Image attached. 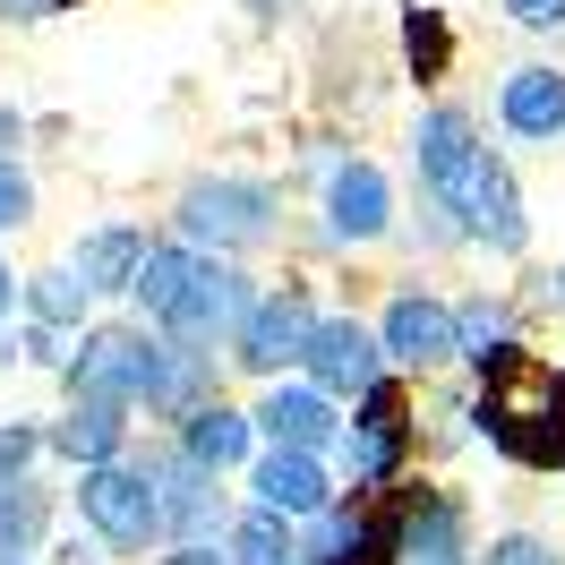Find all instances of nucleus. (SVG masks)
Here are the masks:
<instances>
[{"label": "nucleus", "instance_id": "1", "mask_svg": "<svg viewBox=\"0 0 565 565\" xmlns=\"http://www.w3.org/2000/svg\"><path fill=\"white\" fill-rule=\"evenodd\" d=\"M480 437L497 455L531 462V471H565V377L548 360H531L523 343L489 369V394H480Z\"/></svg>", "mask_w": 565, "mask_h": 565}, {"label": "nucleus", "instance_id": "2", "mask_svg": "<svg viewBox=\"0 0 565 565\" xmlns=\"http://www.w3.org/2000/svg\"><path fill=\"white\" fill-rule=\"evenodd\" d=\"M275 214H282V198L266 189V180L214 172V180H189V189H180L172 223H180V248L232 257V248H266V241H275Z\"/></svg>", "mask_w": 565, "mask_h": 565}, {"label": "nucleus", "instance_id": "3", "mask_svg": "<svg viewBox=\"0 0 565 565\" xmlns=\"http://www.w3.org/2000/svg\"><path fill=\"white\" fill-rule=\"evenodd\" d=\"M369 531H377V565H462L471 557V514L446 489H412V480L386 489Z\"/></svg>", "mask_w": 565, "mask_h": 565}, {"label": "nucleus", "instance_id": "4", "mask_svg": "<svg viewBox=\"0 0 565 565\" xmlns=\"http://www.w3.org/2000/svg\"><path fill=\"white\" fill-rule=\"evenodd\" d=\"M412 163H420V198L462 232V214H471V198H480V172H489V146H480V129H471V111L462 104L420 111ZM462 241H471V232H462Z\"/></svg>", "mask_w": 565, "mask_h": 565}, {"label": "nucleus", "instance_id": "5", "mask_svg": "<svg viewBox=\"0 0 565 565\" xmlns=\"http://www.w3.org/2000/svg\"><path fill=\"white\" fill-rule=\"evenodd\" d=\"M257 282L241 275V266H223V257H198V275H189V291L172 300V318L154 326L163 343H189V352H214V343H241V326L257 318Z\"/></svg>", "mask_w": 565, "mask_h": 565}, {"label": "nucleus", "instance_id": "6", "mask_svg": "<svg viewBox=\"0 0 565 565\" xmlns=\"http://www.w3.org/2000/svg\"><path fill=\"white\" fill-rule=\"evenodd\" d=\"M77 514L104 548H146L163 540V489L146 462H104V471H77Z\"/></svg>", "mask_w": 565, "mask_h": 565}, {"label": "nucleus", "instance_id": "7", "mask_svg": "<svg viewBox=\"0 0 565 565\" xmlns=\"http://www.w3.org/2000/svg\"><path fill=\"white\" fill-rule=\"evenodd\" d=\"M146 471H154V489H163V540H172V548H223V540H232L241 514H232V497H223L214 471H198L180 446L154 455Z\"/></svg>", "mask_w": 565, "mask_h": 565}, {"label": "nucleus", "instance_id": "8", "mask_svg": "<svg viewBox=\"0 0 565 565\" xmlns=\"http://www.w3.org/2000/svg\"><path fill=\"white\" fill-rule=\"evenodd\" d=\"M318 326H326V318H318V300H309L300 282H282V291H266V300H257V318L241 326V343H232V360L282 386V369H291V360H309V343H318Z\"/></svg>", "mask_w": 565, "mask_h": 565}, {"label": "nucleus", "instance_id": "9", "mask_svg": "<svg viewBox=\"0 0 565 565\" xmlns=\"http://www.w3.org/2000/svg\"><path fill=\"white\" fill-rule=\"evenodd\" d=\"M146 369H154V334H138V326H95V334H77V352H70V394L146 403Z\"/></svg>", "mask_w": 565, "mask_h": 565}, {"label": "nucleus", "instance_id": "10", "mask_svg": "<svg viewBox=\"0 0 565 565\" xmlns=\"http://www.w3.org/2000/svg\"><path fill=\"white\" fill-rule=\"evenodd\" d=\"M334 455L352 462L360 489H403V455H412V403H403V386H377V394H369Z\"/></svg>", "mask_w": 565, "mask_h": 565}, {"label": "nucleus", "instance_id": "11", "mask_svg": "<svg viewBox=\"0 0 565 565\" xmlns=\"http://www.w3.org/2000/svg\"><path fill=\"white\" fill-rule=\"evenodd\" d=\"M300 369H309V386H318V394H352V403H369V394L386 386V343H377L360 318H326Z\"/></svg>", "mask_w": 565, "mask_h": 565}, {"label": "nucleus", "instance_id": "12", "mask_svg": "<svg viewBox=\"0 0 565 565\" xmlns=\"http://www.w3.org/2000/svg\"><path fill=\"white\" fill-rule=\"evenodd\" d=\"M248 489H257V505H266V514H282V523H326V514H334V505H343V497H334V471H326V455H275V446H266V455L248 462Z\"/></svg>", "mask_w": 565, "mask_h": 565}, {"label": "nucleus", "instance_id": "13", "mask_svg": "<svg viewBox=\"0 0 565 565\" xmlns=\"http://www.w3.org/2000/svg\"><path fill=\"white\" fill-rule=\"evenodd\" d=\"M377 343H386L394 369H446V360H462L455 309H446V300H428V291H394L386 318H377Z\"/></svg>", "mask_w": 565, "mask_h": 565}, {"label": "nucleus", "instance_id": "14", "mask_svg": "<svg viewBox=\"0 0 565 565\" xmlns=\"http://www.w3.org/2000/svg\"><path fill=\"white\" fill-rule=\"evenodd\" d=\"M343 428L352 420H334V394H318L309 377L257 394V437H266L275 455H326V446H343Z\"/></svg>", "mask_w": 565, "mask_h": 565}, {"label": "nucleus", "instance_id": "15", "mask_svg": "<svg viewBox=\"0 0 565 565\" xmlns=\"http://www.w3.org/2000/svg\"><path fill=\"white\" fill-rule=\"evenodd\" d=\"M326 232L334 241H386L394 232V180L377 163H334L326 172Z\"/></svg>", "mask_w": 565, "mask_h": 565}, {"label": "nucleus", "instance_id": "16", "mask_svg": "<svg viewBox=\"0 0 565 565\" xmlns=\"http://www.w3.org/2000/svg\"><path fill=\"white\" fill-rule=\"evenodd\" d=\"M146 257H154V241H146L138 223H95V232H77L70 275L86 282V291H138Z\"/></svg>", "mask_w": 565, "mask_h": 565}, {"label": "nucleus", "instance_id": "17", "mask_svg": "<svg viewBox=\"0 0 565 565\" xmlns=\"http://www.w3.org/2000/svg\"><path fill=\"white\" fill-rule=\"evenodd\" d=\"M497 120H505L514 138H531V146H557L565 138V70H548V61L514 70L497 86Z\"/></svg>", "mask_w": 565, "mask_h": 565}, {"label": "nucleus", "instance_id": "18", "mask_svg": "<svg viewBox=\"0 0 565 565\" xmlns=\"http://www.w3.org/2000/svg\"><path fill=\"white\" fill-rule=\"evenodd\" d=\"M52 455H70L77 471L120 462V455H129V403H95V394H77L70 412L52 420Z\"/></svg>", "mask_w": 565, "mask_h": 565}, {"label": "nucleus", "instance_id": "19", "mask_svg": "<svg viewBox=\"0 0 565 565\" xmlns=\"http://www.w3.org/2000/svg\"><path fill=\"white\" fill-rule=\"evenodd\" d=\"M206 403H214V352H189V343H163V334H154L146 412H163V420H198Z\"/></svg>", "mask_w": 565, "mask_h": 565}, {"label": "nucleus", "instance_id": "20", "mask_svg": "<svg viewBox=\"0 0 565 565\" xmlns=\"http://www.w3.org/2000/svg\"><path fill=\"white\" fill-rule=\"evenodd\" d=\"M180 455L198 462V471H241L257 462V412H232V403H206L198 420H180Z\"/></svg>", "mask_w": 565, "mask_h": 565}, {"label": "nucleus", "instance_id": "21", "mask_svg": "<svg viewBox=\"0 0 565 565\" xmlns=\"http://www.w3.org/2000/svg\"><path fill=\"white\" fill-rule=\"evenodd\" d=\"M462 232H471V241H489V248H505V257L531 241L523 189H514V172H505L497 154H489V172H480V198H471V214H462Z\"/></svg>", "mask_w": 565, "mask_h": 565}, {"label": "nucleus", "instance_id": "22", "mask_svg": "<svg viewBox=\"0 0 565 565\" xmlns=\"http://www.w3.org/2000/svg\"><path fill=\"white\" fill-rule=\"evenodd\" d=\"M189 275H198V248H180V241H154V257H146V275H138V291H129V300H138L146 318L163 326V318H172V300L189 291Z\"/></svg>", "mask_w": 565, "mask_h": 565}, {"label": "nucleus", "instance_id": "23", "mask_svg": "<svg viewBox=\"0 0 565 565\" xmlns=\"http://www.w3.org/2000/svg\"><path fill=\"white\" fill-rule=\"evenodd\" d=\"M232 565H300V540H291V523L282 514H266V505H248L241 523H232Z\"/></svg>", "mask_w": 565, "mask_h": 565}, {"label": "nucleus", "instance_id": "24", "mask_svg": "<svg viewBox=\"0 0 565 565\" xmlns=\"http://www.w3.org/2000/svg\"><path fill=\"white\" fill-rule=\"evenodd\" d=\"M455 334H462V360H471L480 377L514 352V326H505V309H497V300H462V309H455Z\"/></svg>", "mask_w": 565, "mask_h": 565}, {"label": "nucleus", "instance_id": "25", "mask_svg": "<svg viewBox=\"0 0 565 565\" xmlns=\"http://www.w3.org/2000/svg\"><path fill=\"white\" fill-rule=\"evenodd\" d=\"M86 300H95V291H86V282L70 275V266H52V275H35V282H26V309H35V326H43V334L77 326V318H86Z\"/></svg>", "mask_w": 565, "mask_h": 565}, {"label": "nucleus", "instance_id": "26", "mask_svg": "<svg viewBox=\"0 0 565 565\" xmlns=\"http://www.w3.org/2000/svg\"><path fill=\"white\" fill-rule=\"evenodd\" d=\"M43 531V497L26 489V480H0V565H18L26 548H35Z\"/></svg>", "mask_w": 565, "mask_h": 565}, {"label": "nucleus", "instance_id": "27", "mask_svg": "<svg viewBox=\"0 0 565 565\" xmlns=\"http://www.w3.org/2000/svg\"><path fill=\"white\" fill-rule=\"evenodd\" d=\"M403 52H412V70H420V77H437V70H446V52H455V43H446V18H437V9H412V18H403Z\"/></svg>", "mask_w": 565, "mask_h": 565}, {"label": "nucleus", "instance_id": "28", "mask_svg": "<svg viewBox=\"0 0 565 565\" xmlns=\"http://www.w3.org/2000/svg\"><path fill=\"white\" fill-rule=\"evenodd\" d=\"M52 446V428H26V420H9L0 428V480H26V462Z\"/></svg>", "mask_w": 565, "mask_h": 565}, {"label": "nucleus", "instance_id": "29", "mask_svg": "<svg viewBox=\"0 0 565 565\" xmlns=\"http://www.w3.org/2000/svg\"><path fill=\"white\" fill-rule=\"evenodd\" d=\"M480 565H557V548H548L540 531H505V540H489Z\"/></svg>", "mask_w": 565, "mask_h": 565}, {"label": "nucleus", "instance_id": "30", "mask_svg": "<svg viewBox=\"0 0 565 565\" xmlns=\"http://www.w3.org/2000/svg\"><path fill=\"white\" fill-rule=\"evenodd\" d=\"M26 214H35V180L18 172V163H0V232H18Z\"/></svg>", "mask_w": 565, "mask_h": 565}, {"label": "nucleus", "instance_id": "31", "mask_svg": "<svg viewBox=\"0 0 565 565\" xmlns=\"http://www.w3.org/2000/svg\"><path fill=\"white\" fill-rule=\"evenodd\" d=\"M505 18L531 26V35H548V26H565V0H505Z\"/></svg>", "mask_w": 565, "mask_h": 565}, {"label": "nucleus", "instance_id": "32", "mask_svg": "<svg viewBox=\"0 0 565 565\" xmlns=\"http://www.w3.org/2000/svg\"><path fill=\"white\" fill-rule=\"evenodd\" d=\"M18 138H26V120H18V111H0V163H18Z\"/></svg>", "mask_w": 565, "mask_h": 565}, {"label": "nucleus", "instance_id": "33", "mask_svg": "<svg viewBox=\"0 0 565 565\" xmlns=\"http://www.w3.org/2000/svg\"><path fill=\"white\" fill-rule=\"evenodd\" d=\"M61 0H0V18H52Z\"/></svg>", "mask_w": 565, "mask_h": 565}, {"label": "nucleus", "instance_id": "34", "mask_svg": "<svg viewBox=\"0 0 565 565\" xmlns=\"http://www.w3.org/2000/svg\"><path fill=\"white\" fill-rule=\"evenodd\" d=\"M172 565H232V548H172Z\"/></svg>", "mask_w": 565, "mask_h": 565}, {"label": "nucleus", "instance_id": "35", "mask_svg": "<svg viewBox=\"0 0 565 565\" xmlns=\"http://www.w3.org/2000/svg\"><path fill=\"white\" fill-rule=\"evenodd\" d=\"M9 300H26V282H18L9 266H0V318H9Z\"/></svg>", "mask_w": 565, "mask_h": 565}, {"label": "nucleus", "instance_id": "36", "mask_svg": "<svg viewBox=\"0 0 565 565\" xmlns=\"http://www.w3.org/2000/svg\"><path fill=\"white\" fill-rule=\"evenodd\" d=\"M9 360H18V334H9V326H0V369H9Z\"/></svg>", "mask_w": 565, "mask_h": 565}, {"label": "nucleus", "instance_id": "37", "mask_svg": "<svg viewBox=\"0 0 565 565\" xmlns=\"http://www.w3.org/2000/svg\"><path fill=\"white\" fill-rule=\"evenodd\" d=\"M548 300H557V309H565V266H557V275H548Z\"/></svg>", "mask_w": 565, "mask_h": 565}, {"label": "nucleus", "instance_id": "38", "mask_svg": "<svg viewBox=\"0 0 565 565\" xmlns=\"http://www.w3.org/2000/svg\"><path fill=\"white\" fill-rule=\"evenodd\" d=\"M18 565H26V557H18Z\"/></svg>", "mask_w": 565, "mask_h": 565}]
</instances>
